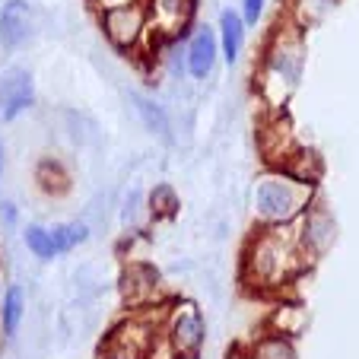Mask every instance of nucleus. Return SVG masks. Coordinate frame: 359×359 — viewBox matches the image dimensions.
<instances>
[{"instance_id":"nucleus-1","label":"nucleus","mask_w":359,"mask_h":359,"mask_svg":"<svg viewBox=\"0 0 359 359\" xmlns=\"http://www.w3.org/2000/svg\"><path fill=\"white\" fill-rule=\"evenodd\" d=\"M309 267L292 226H258L242 251V283L258 292H280Z\"/></svg>"},{"instance_id":"nucleus-2","label":"nucleus","mask_w":359,"mask_h":359,"mask_svg":"<svg viewBox=\"0 0 359 359\" xmlns=\"http://www.w3.org/2000/svg\"><path fill=\"white\" fill-rule=\"evenodd\" d=\"M305 70V39L296 22H283L271 32L264 51H261L258 70H255V86L258 95L273 115H283L290 95L299 89Z\"/></svg>"},{"instance_id":"nucleus-3","label":"nucleus","mask_w":359,"mask_h":359,"mask_svg":"<svg viewBox=\"0 0 359 359\" xmlns=\"http://www.w3.org/2000/svg\"><path fill=\"white\" fill-rule=\"evenodd\" d=\"M315 203V184L286 175L280 169H267L255 182L251 210L258 226H292Z\"/></svg>"},{"instance_id":"nucleus-4","label":"nucleus","mask_w":359,"mask_h":359,"mask_svg":"<svg viewBox=\"0 0 359 359\" xmlns=\"http://www.w3.org/2000/svg\"><path fill=\"white\" fill-rule=\"evenodd\" d=\"M163 337L169 340L178 359H197L203 340H207V325H203L201 309L191 299H175V302L163 305Z\"/></svg>"},{"instance_id":"nucleus-5","label":"nucleus","mask_w":359,"mask_h":359,"mask_svg":"<svg viewBox=\"0 0 359 359\" xmlns=\"http://www.w3.org/2000/svg\"><path fill=\"white\" fill-rule=\"evenodd\" d=\"M102 32L118 51L134 55L137 48L149 39V16L147 4L134 0V4H121V7L102 10Z\"/></svg>"},{"instance_id":"nucleus-6","label":"nucleus","mask_w":359,"mask_h":359,"mask_svg":"<svg viewBox=\"0 0 359 359\" xmlns=\"http://www.w3.org/2000/svg\"><path fill=\"white\" fill-rule=\"evenodd\" d=\"M149 16V35L156 39H178L188 32L194 20L197 0H143Z\"/></svg>"},{"instance_id":"nucleus-7","label":"nucleus","mask_w":359,"mask_h":359,"mask_svg":"<svg viewBox=\"0 0 359 359\" xmlns=\"http://www.w3.org/2000/svg\"><path fill=\"white\" fill-rule=\"evenodd\" d=\"M296 238H299V245H302L309 264H312V261H318L321 255L331 248V242H334V219H331V213H327L321 203H312V207H309V210L296 219Z\"/></svg>"},{"instance_id":"nucleus-8","label":"nucleus","mask_w":359,"mask_h":359,"mask_svg":"<svg viewBox=\"0 0 359 359\" xmlns=\"http://www.w3.org/2000/svg\"><path fill=\"white\" fill-rule=\"evenodd\" d=\"M35 102V80L26 67H7L0 74V121H13Z\"/></svg>"},{"instance_id":"nucleus-9","label":"nucleus","mask_w":359,"mask_h":359,"mask_svg":"<svg viewBox=\"0 0 359 359\" xmlns=\"http://www.w3.org/2000/svg\"><path fill=\"white\" fill-rule=\"evenodd\" d=\"M159 271L149 264H130L121 273V292L130 309H156L159 305Z\"/></svg>"},{"instance_id":"nucleus-10","label":"nucleus","mask_w":359,"mask_h":359,"mask_svg":"<svg viewBox=\"0 0 359 359\" xmlns=\"http://www.w3.org/2000/svg\"><path fill=\"white\" fill-rule=\"evenodd\" d=\"M32 29L35 20H32V7L26 0H7L0 7V45L7 51H16V48L26 45L32 39Z\"/></svg>"},{"instance_id":"nucleus-11","label":"nucleus","mask_w":359,"mask_h":359,"mask_svg":"<svg viewBox=\"0 0 359 359\" xmlns=\"http://www.w3.org/2000/svg\"><path fill=\"white\" fill-rule=\"evenodd\" d=\"M217 57H219L217 32L207 29V26L197 29L188 41V55H184V61H188V74L194 76V80H207V76L213 74V67H217Z\"/></svg>"},{"instance_id":"nucleus-12","label":"nucleus","mask_w":359,"mask_h":359,"mask_svg":"<svg viewBox=\"0 0 359 359\" xmlns=\"http://www.w3.org/2000/svg\"><path fill=\"white\" fill-rule=\"evenodd\" d=\"M219 55L226 57V64H236L242 57V48H245V20L238 10H223L219 13Z\"/></svg>"},{"instance_id":"nucleus-13","label":"nucleus","mask_w":359,"mask_h":359,"mask_svg":"<svg viewBox=\"0 0 359 359\" xmlns=\"http://www.w3.org/2000/svg\"><path fill=\"white\" fill-rule=\"evenodd\" d=\"M130 102H134V111L140 115L143 128H147L149 134H156L163 143H172V124H169V115H165L163 105L140 93H130Z\"/></svg>"},{"instance_id":"nucleus-14","label":"nucleus","mask_w":359,"mask_h":359,"mask_svg":"<svg viewBox=\"0 0 359 359\" xmlns=\"http://www.w3.org/2000/svg\"><path fill=\"white\" fill-rule=\"evenodd\" d=\"M22 315H26V292H22V286L13 283L0 296V331H4V337H13L20 331Z\"/></svg>"},{"instance_id":"nucleus-15","label":"nucleus","mask_w":359,"mask_h":359,"mask_svg":"<svg viewBox=\"0 0 359 359\" xmlns=\"http://www.w3.org/2000/svg\"><path fill=\"white\" fill-rule=\"evenodd\" d=\"M251 359H299V350L292 344V337H283V334L264 331L255 344L248 346Z\"/></svg>"},{"instance_id":"nucleus-16","label":"nucleus","mask_w":359,"mask_h":359,"mask_svg":"<svg viewBox=\"0 0 359 359\" xmlns=\"http://www.w3.org/2000/svg\"><path fill=\"white\" fill-rule=\"evenodd\" d=\"M35 182H39V188L45 191V194L61 197L70 191V172L64 169L61 159H41V163L35 165Z\"/></svg>"},{"instance_id":"nucleus-17","label":"nucleus","mask_w":359,"mask_h":359,"mask_svg":"<svg viewBox=\"0 0 359 359\" xmlns=\"http://www.w3.org/2000/svg\"><path fill=\"white\" fill-rule=\"evenodd\" d=\"M86 238H89V226L86 223H76V219H70V223L51 226V242H55L57 255H67V251H74L76 245H83Z\"/></svg>"},{"instance_id":"nucleus-18","label":"nucleus","mask_w":359,"mask_h":359,"mask_svg":"<svg viewBox=\"0 0 359 359\" xmlns=\"http://www.w3.org/2000/svg\"><path fill=\"white\" fill-rule=\"evenodd\" d=\"M340 0H292V22H296L299 29L312 26V22L325 20Z\"/></svg>"},{"instance_id":"nucleus-19","label":"nucleus","mask_w":359,"mask_h":359,"mask_svg":"<svg viewBox=\"0 0 359 359\" xmlns=\"http://www.w3.org/2000/svg\"><path fill=\"white\" fill-rule=\"evenodd\" d=\"M149 213L156 219H169L178 213V194L172 184H156V188L149 191Z\"/></svg>"},{"instance_id":"nucleus-20","label":"nucleus","mask_w":359,"mask_h":359,"mask_svg":"<svg viewBox=\"0 0 359 359\" xmlns=\"http://www.w3.org/2000/svg\"><path fill=\"white\" fill-rule=\"evenodd\" d=\"M22 238H26V248L32 251L39 261L57 258V248H55V242H51V229H45V226H26Z\"/></svg>"},{"instance_id":"nucleus-21","label":"nucleus","mask_w":359,"mask_h":359,"mask_svg":"<svg viewBox=\"0 0 359 359\" xmlns=\"http://www.w3.org/2000/svg\"><path fill=\"white\" fill-rule=\"evenodd\" d=\"M305 325V312L299 305H277V312H273V334H283V337H296Z\"/></svg>"},{"instance_id":"nucleus-22","label":"nucleus","mask_w":359,"mask_h":359,"mask_svg":"<svg viewBox=\"0 0 359 359\" xmlns=\"http://www.w3.org/2000/svg\"><path fill=\"white\" fill-rule=\"evenodd\" d=\"M264 13V0H242V20L245 26H255Z\"/></svg>"},{"instance_id":"nucleus-23","label":"nucleus","mask_w":359,"mask_h":359,"mask_svg":"<svg viewBox=\"0 0 359 359\" xmlns=\"http://www.w3.org/2000/svg\"><path fill=\"white\" fill-rule=\"evenodd\" d=\"M102 10H111V7H121V4H134V0H95Z\"/></svg>"},{"instance_id":"nucleus-24","label":"nucleus","mask_w":359,"mask_h":359,"mask_svg":"<svg viewBox=\"0 0 359 359\" xmlns=\"http://www.w3.org/2000/svg\"><path fill=\"white\" fill-rule=\"evenodd\" d=\"M226 359H251V353H248V350H232Z\"/></svg>"},{"instance_id":"nucleus-25","label":"nucleus","mask_w":359,"mask_h":359,"mask_svg":"<svg viewBox=\"0 0 359 359\" xmlns=\"http://www.w3.org/2000/svg\"><path fill=\"white\" fill-rule=\"evenodd\" d=\"M0 172H4V143H0Z\"/></svg>"}]
</instances>
